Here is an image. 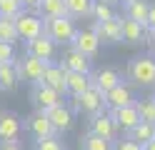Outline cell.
<instances>
[{"label":"cell","instance_id":"1","mask_svg":"<svg viewBox=\"0 0 155 150\" xmlns=\"http://www.w3.org/2000/svg\"><path fill=\"white\" fill-rule=\"evenodd\" d=\"M125 75L138 88H155V55H135L130 58Z\"/></svg>","mask_w":155,"mask_h":150},{"label":"cell","instance_id":"2","mask_svg":"<svg viewBox=\"0 0 155 150\" xmlns=\"http://www.w3.org/2000/svg\"><path fill=\"white\" fill-rule=\"evenodd\" d=\"M78 33L75 20L70 15L65 18H45V35L53 40L55 45H70Z\"/></svg>","mask_w":155,"mask_h":150},{"label":"cell","instance_id":"3","mask_svg":"<svg viewBox=\"0 0 155 150\" xmlns=\"http://www.w3.org/2000/svg\"><path fill=\"white\" fill-rule=\"evenodd\" d=\"M73 103L68 105L73 110V113H85V115H95V113H100V110H105V95L100 93L95 85H90L88 90H85L83 95H78V98H70Z\"/></svg>","mask_w":155,"mask_h":150},{"label":"cell","instance_id":"4","mask_svg":"<svg viewBox=\"0 0 155 150\" xmlns=\"http://www.w3.org/2000/svg\"><path fill=\"white\" fill-rule=\"evenodd\" d=\"M15 30H18V38L28 43V40H35V38H40L45 33V20L38 13L23 10V13L15 18Z\"/></svg>","mask_w":155,"mask_h":150},{"label":"cell","instance_id":"5","mask_svg":"<svg viewBox=\"0 0 155 150\" xmlns=\"http://www.w3.org/2000/svg\"><path fill=\"white\" fill-rule=\"evenodd\" d=\"M90 30L98 35L100 45H120L123 43V30H120V18L115 15L110 20H93Z\"/></svg>","mask_w":155,"mask_h":150},{"label":"cell","instance_id":"6","mask_svg":"<svg viewBox=\"0 0 155 150\" xmlns=\"http://www.w3.org/2000/svg\"><path fill=\"white\" fill-rule=\"evenodd\" d=\"M53 63V60H50ZM45 68H48V60H40V58H33L28 55L18 60V78L25 80L30 85H40L43 83V75H45Z\"/></svg>","mask_w":155,"mask_h":150},{"label":"cell","instance_id":"7","mask_svg":"<svg viewBox=\"0 0 155 150\" xmlns=\"http://www.w3.org/2000/svg\"><path fill=\"white\" fill-rule=\"evenodd\" d=\"M88 133L98 135V138H105V140H115V135L120 133L115 120L110 115V110H100V113L90 115V125H88Z\"/></svg>","mask_w":155,"mask_h":150},{"label":"cell","instance_id":"8","mask_svg":"<svg viewBox=\"0 0 155 150\" xmlns=\"http://www.w3.org/2000/svg\"><path fill=\"white\" fill-rule=\"evenodd\" d=\"M125 105H135V93H133V85L130 83H120L110 88L105 93V108L108 110H118V108H125Z\"/></svg>","mask_w":155,"mask_h":150},{"label":"cell","instance_id":"9","mask_svg":"<svg viewBox=\"0 0 155 150\" xmlns=\"http://www.w3.org/2000/svg\"><path fill=\"white\" fill-rule=\"evenodd\" d=\"M23 123L13 110H0V143H18Z\"/></svg>","mask_w":155,"mask_h":150},{"label":"cell","instance_id":"10","mask_svg":"<svg viewBox=\"0 0 155 150\" xmlns=\"http://www.w3.org/2000/svg\"><path fill=\"white\" fill-rule=\"evenodd\" d=\"M30 98H33V105H35V110H50V108H55V105H60L63 103V98L65 95H60L58 90H53V88H48V85H33V93H30Z\"/></svg>","mask_w":155,"mask_h":150},{"label":"cell","instance_id":"11","mask_svg":"<svg viewBox=\"0 0 155 150\" xmlns=\"http://www.w3.org/2000/svg\"><path fill=\"white\" fill-rule=\"evenodd\" d=\"M78 53H83V55H88L90 60L100 53V40H98V35L93 33L90 28H83V30H78L75 33V38H73V43H70Z\"/></svg>","mask_w":155,"mask_h":150},{"label":"cell","instance_id":"12","mask_svg":"<svg viewBox=\"0 0 155 150\" xmlns=\"http://www.w3.org/2000/svg\"><path fill=\"white\" fill-rule=\"evenodd\" d=\"M25 53H28V55H33V58H40V60H48V63H50V60H55L58 45H55L53 40L43 33L40 38L28 40V43H25Z\"/></svg>","mask_w":155,"mask_h":150},{"label":"cell","instance_id":"13","mask_svg":"<svg viewBox=\"0 0 155 150\" xmlns=\"http://www.w3.org/2000/svg\"><path fill=\"white\" fill-rule=\"evenodd\" d=\"M28 133H30L35 140H40V138H53L58 135L55 133V128L50 125V120H48V115L43 113V110H35V113L28 115Z\"/></svg>","mask_w":155,"mask_h":150},{"label":"cell","instance_id":"14","mask_svg":"<svg viewBox=\"0 0 155 150\" xmlns=\"http://www.w3.org/2000/svg\"><path fill=\"white\" fill-rule=\"evenodd\" d=\"M60 65L65 68V70H73V73H88L90 75V68H93V60L88 58V55H83V53H78V50L70 45L63 53V58H60Z\"/></svg>","mask_w":155,"mask_h":150},{"label":"cell","instance_id":"15","mask_svg":"<svg viewBox=\"0 0 155 150\" xmlns=\"http://www.w3.org/2000/svg\"><path fill=\"white\" fill-rule=\"evenodd\" d=\"M45 115H48V120H50V125L55 128V133H65V130L73 128L75 113H73V110L68 108L65 103L55 105V108H50V110H45Z\"/></svg>","mask_w":155,"mask_h":150},{"label":"cell","instance_id":"16","mask_svg":"<svg viewBox=\"0 0 155 150\" xmlns=\"http://www.w3.org/2000/svg\"><path fill=\"white\" fill-rule=\"evenodd\" d=\"M120 30H123V43L125 45H143L145 35H148V28L130 20V18H120Z\"/></svg>","mask_w":155,"mask_h":150},{"label":"cell","instance_id":"17","mask_svg":"<svg viewBox=\"0 0 155 150\" xmlns=\"http://www.w3.org/2000/svg\"><path fill=\"white\" fill-rule=\"evenodd\" d=\"M110 115L115 120L118 130L123 133H130V130L140 123V115H138V108L135 105H125V108H118V110H110Z\"/></svg>","mask_w":155,"mask_h":150},{"label":"cell","instance_id":"18","mask_svg":"<svg viewBox=\"0 0 155 150\" xmlns=\"http://www.w3.org/2000/svg\"><path fill=\"white\" fill-rule=\"evenodd\" d=\"M90 85H93V78L88 73H73V70H65V90H68L70 98L83 95Z\"/></svg>","mask_w":155,"mask_h":150},{"label":"cell","instance_id":"19","mask_svg":"<svg viewBox=\"0 0 155 150\" xmlns=\"http://www.w3.org/2000/svg\"><path fill=\"white\" fill-rule=\"evenodd\" d=\"M43 85L58 90L60 95H68V90H65V68L60 63H48L45 75H43Z\"/></svg>","mask_w":155,"mask_h":150},{"label":"cell","instance_id":"20","mask_svg":"<svg viewBox=\"0 0 155 150\" xmlns=\"http://www.w3.org/2000/svg\"><path fill=\"white\" fill-rule=\"evenodd\" d=\"M90 78H93V85L98 88L103 95L108 93L110 88H115V85L120 83V73H118L115 68H103V70H98V73L90 75Z\"/></svg>","mask_w":155,"mask_h":150},{"label":"cell","instance_id":"21","mask_svg":"<svg viewBox=\"0 0 155 150\" xmlns=\"http://www.w3.org/2000/svg\"><path fill=\"white\" fill-rule=\"evenodd\" d=\"M20 83V78H18V60L15 63H3L0 65V90L3 93H13Z\"/></svg>","mask_w":155,"mask_h":150},{"label":"cell","instance_id":"22","mask_svg":"<svg viewBox=\"0 0 155 150\" xmlns=\"http://www.w3.org/2000/svg\"><path fill=\"white\" fill-rule=\"evenodd\" d=\"M123 10H125V18H130V20H135V23L145 25L148 23L150 3L148 0H130V3H123Z\"/></svg>","mask_w":155,"mask_h":150},{"label":"cell","instance_id":"23","mask_svg":"<svg viewBox=\"0 0 155 150\" xmlns=\"http://www.w3.org/2000/svg\"><path fill=\"white\" fill-rule=\"evenodd\" d=\"M38 15H40L43 20H45V18H65V15H68L65 0H40Z\"/></svg>","mask_w":155,"mask_h":150},{"label":"cell","instance_id":"24","mask_svg":"<svg viewBox=\"0 0 155 150\" xmlns=\"http://www.w3.org/2000/svg\"><path fill=\"white\" fill-rule=\"evenodd\" d=\"M125 135H128L130 140H135V143L145 145L148 140H155V125H153V123H143V120H140V123L135 125L130 133H125Z\"/></svg>","mask_w":155,"mask_h":150},{"label":"cell","instance_id":"25","mask_svg":"<svg viewBox=\"0 0 155 150\" xmlns=\"http://www.w3.org/2000/svg\"><path fill=\"white\" fill-rule=\"evenodd\" d=\"M65 8H68V15L73 20H80V18H90V10H93V0H65Z\"/></svg>","mask_w":155,"mask_h":150},{"label":"cell","instance_id":"26","mask_svg":"<svg viewBox=\"0 0 155 150\" xmlns=\"http://www.w3.org/2000/svg\"><path fill=\"white\" fill-rule=\"evenodd\" d=\"M135 108H138V115L143 123H153L155 125V98H143V100H135Z\"/></svg>","mask_w":155,"mask_h":150},{"label":"cell","instance_id":"27","mask_svg":"<svg viewBox=\"0 0 155 150\" xmlns=\"http://www.w3.org/2000/svg\"><path fill=\"white\" fill-rule=\"evenodd\" d=\"M93 20H110L115 18V5L108 0H93V10H90Z\"/></svg>","mask_w":155,"mask_h":150},{"label":"cell","instance_id":"28","mask_svg":"<svg viewBox=\"0 0 155 150\" xmlns=\"http://www.w3.org/2000/svg\"><path fill=\"white\" fill-rule=\"evenodd\" d=\"M0 40L3 43H18V30H15V18H3L0 15Z\"/></svg>","mask_w":155,"mask_h":150},{"label":"cell","instance_id":"29","mask_svg":"<svg viewBox=\"0 0 155 150\" xmlns=\"http://www.w3.org/2000/svg\"><path fill=\"white\" fill-rule=\"evenodd\" d=\"M83 150H113V140H105V138L88 133L83 138Z\"/></svg>","mask_w":155,"mask_h":150},{"label":"cell","instance_id":"30","mask_svg":"<svg viewBox=\"0 0 155 150\" xmlns=\"http://www.w3.org/2000/svg\"><path fill=\"white\" fill-rule=\"evenodd\" d=\"M20 13H23L20 0H0V15L3 18H18Z\"/></svg>","mask_w":155,"mask_h":150},{"label":"cell","instance_id":"31","mask_svg":"<svg viewBox=\"0 0 155 150\" xmlns=\"http://www.w3.org/2000/svg\"><path fill=\"white\" fill-rule=\"evenodd\" d=\"M35 150H65L63 143L58 140V135L53 138H40V140H35Z\"/></svg>","mask_w":155,"mask_h":150},{"label":"cell","instance_id":"32","mask_svg":"<svg viewBox=\"0 0 155 150\" xmlns=\"http://www.w3.org/2000/svg\"><path fill=\"white\" fill-rule=\"evenodd\" d=\"M15 45L13 43H3L0 40V65L3 63H15Z\"/></svg>","mask_w":155,"mask_h":150},{"label":"cell","instance_id":"33","mask_svg":"<svg viewBox=\"0 0 155 150\" xmlns=\"http://www.w3.org/2000/svg\"><path fill=\"white\" fill-rule=\"evenodd\" d=\"M113 150H143V145L125 135L123 140H113Z\"/></svg>","mask_w":155,"mask_h":150},{"label":"cell","instance_id":"34","mask_svg":"<svg viewBox=\"0 0 155 150\" xmlns=\"http://www.w3.org/2000/svg\"><path fill=\"white\" fill-rule=\"evenodd\" d=\"M23 3V10L28 13H38V8H40V0H20Z\"/></svg>","mask_w":155,"mask_h":150},{"label":"cell","instance_id":"35","mask_svg":"<svg viewBox=\"0 0 155 150\" xmlns=\"http://www.w3.org/2000/svg\"><path fill=\"white\" fill-rule=\"evenodd\" d=\"M148 30H155V3H150V10H148V23H145Z\"/></svg>","mask_w":155,"mask_h":150},{"label":"cell","instance_id":"36","mask_svg":"<svg viewBox=\"0 0 155 150\" xmlns=\"http://www.w3.org/2000/svg\"><path fill=\"white\" fill-rule=\"evenodd\" d=\"M145 45H148L150 53L155 55V30H148V35H145Z\"/></svg>","mask_w":155,"mask_h":150},{"label":"cell","instance_id":"37","mask_svg":"<svg viewBox=\"0 0 155 150\" xmlns=\"http://www.w3.org/2000/svg\"><path fill=\"white\" fill-rule=\"evenodd\" d=\"M0 150H23L18 143H0Z\"/></svg>","mask_w":155,"mask_h":150},{"label":"cell","instance_id":"38","mask_svg":"<svg viewBox=\"0 0 155 150\" xmlns=\"http://www.w3.org/2000/svg\"><path fill=\"white\" fill-rule=\"evenodd\" d=\"M143 150H155V140H148V143L143 145Z\"/></svg>","mask_w":155,"mask_h":150},{"label":"cell","instance_id":"39","mask_svg":"<svg viewBox=\"0 0 155 150\" xmlns=\"http://www.w3.org/2000/svg\"><path fill=\"white\" fill-rule=\"evenodd\" d=\"M108 3H113V5H115V3H120V0H108Z\"/></svg>","mask_w":155,"mask_h":150},{"label":"cell","instance_id":"40","mask_svg":"<svg viewBox=\"0 0 155 150\" xmlns=\"http://www.w3.org/2000/svg\"><path fill=\"white\" fill-rule=\"evenodd\" d=\"M120 3H130V0H120Z\"/></svg>","mask_w":155,"mask_h":150},{"label":"cell","instance_id":"41","mask_svg":"<svg viewBox=\"0 0 155 150\" xmlns=\"http://www.w3.org/2000/svg\"><path fill=\"white\" fill-rule=\"evenodd\" d=\"M153 98H155V95H153Z\"/></svg>","mask_w":155,"mask_h":150}]
</instances>
